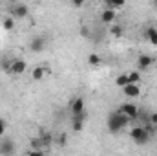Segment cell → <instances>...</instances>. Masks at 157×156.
Masks as SVG:
<instances>
[{
    "label": "cell",
    "instance_id": "obj_19",
    "mask_svg": "<svg viewBox=\"0 0 157 156\" xmlns=\"http://www.w3.org/2000/svg\"><path fill=\"white\" fill-rule=\"evenodd\" d=\"M124 4H126V0H110V2H108V7L117 9V7H122Z\"/></svg>",
    "mask_w": 157,
    "mask_h": 156
},
{
    "label": "cell",
    "instance_id": "obj_28",
    "mask_svg": "<svg viewBox=\"0 0 157 156\" xmlns=\"http://www.w3.org/2000/svg\"><path fill=\"white\" fill-rule=\"evenodd\" d=\"M104 2H106V4H108V2H110V0H104Z\"/></svg>",
    "mask_w": 157,
    "mask_h": 156
},
{
    "label": "cell",
    "instance_id": "obj_27",
    "mask_svg": "<svg viewBox=\"0 0 157 156\" xmlns=\"http://www.w3.org/2000/svg\"><path fill=\"white\" fill-rule=\"evenodd\" d=\"M152 6H154V7L157 9V0H152Z\"/></svg>",
    "mask_w": 157,
    "mask_h": 156
},
{
    "label": "cell",
    "instance_id": "obj_23",
    "mask_svg": "<svg viewBox=\"0 0 157 156\" xmlns=\"http://www.w3.org/2000/svg\"><path fill=\"white\" fill-rule=\"evenodd\" d=\"M80 35H82V37H90V28H88V26H82V28H80Z\"/></svg>",
    "mask_w": 157,
    "mask_h": 156
},
{
    "label": "cell",
    "instance_id": "obj_14",
    "mask_svg": "<svg viewBox=\"0 0 157 156\" xmlns=\"http://www.w3.org/2000/svg\"><path fill=\"white\" fill-rule=\"evenodd\" d=\"M128 83H130V79H128V74H121V76H117V79H115V84H117L119 88L126 86Z\"/></svg>",
    "mask_w": 157,
    "mask_h": 156
},
{
    "label": "cell",
    "instance_id": "obj_15",
    "mask_svg": "<svg viewBox=\"0 0 157 156\" xmlns=\"http://www.w3.org/2000/svg\"><path fill=\"white\" fill-rule=\"evenodd\" d=\"M44 72H46V70H44V66H37V68L31 72V77L35 79V81H40V79L44 77Z\"/></svg>",
    "mask_w": 157,
    "mask_h": 156
},
{
    "label": "cell",
    "instance_id": "obj_12",
    "mask_svg": "<svg viewBox=\"0 0 157 156\" xmlns=\"http://www.w3.org/2000/svg\"><path fill=\"white\" fill-rule=\"evenodd\" d=\"M146 39H148V42H152L154 46H157V28L150 26V28L146 30Z\"/></svg>",
    "mask_w": 157,
    "mask_h": 156
},
{
    "label": "cell",
    "instance_id": "obj_13",
    "mask_svg": "<svg viewBox=\"0 0 157 156\" xmlns=\"http://www.w3.org/2000/svg\"><path fill=\"white\" fill-rule=\"evenodd\" d=\"M31 147H33V151H37V154H40L42 153V147H44L42 138H33L31 140Z\"/></svg>",
    "mask_w": 157,
    "mask_h": 156
},
{
    "label": "cell",
    "instance_id": "obj_8",
    "mask_svg": "<svg viewBox=\"0 0 157 156\" xmlns=\"http://www.w3.org/2000/svg\"><path fill=\"white\" fill-rule=\"evenodd\" d=\"M46 48V39L44 37H33L31 42H29V50L31 51H35V53H39Z\"/></svg>",
    "mask_w": 157,
    "mask_h": 156
},
{
    "label": "cell",
    "instance_id": "obj_6",
    "mask_svg": "<svg viewBox=\"0 0 157 156\" xmlns=\"http://www.w3.org/2000/svg\"><path fill=\"white\" fill-rule=\"evenodd\" d=\"M26 68H28V64H26L24 59H15V61H11V74L20 76V74L26 72Z\"/></svg>",
    "mask_w": 157,
    "mask_h": 156
},
{
    "label": "cell",
    "instance_id": "obj_16",
    "mask_svg": "<svg viewBox=\"0 0 157 156\" xmlns=\"http://www.w3.org/2000/svg\"><path fill=\"white\" fill-rule=\"evenodd\" d=\"M128 79H130V83H141V70H133V72H130L128 74Z\"/></svg>",
    "mask_w": 157,
    "mask_h": 156
},
{
    "label": "cell",
    "instance_id": "obj_3",
    "mask_svg": "<svg viewBox=\"0 0 157 156\" xmlns=\"http://www.w3.org/2000/svg\"><path fill=\"white\" fill-rule=\"evenodd\" d=\"M119 110H121L124 116H128L130 119H137V116H139V109H137V105H133V103H122V105L119 107Z\"/></svg>",
    "mask_w": 157,
    "mask_h": 156
},
{
    "label": "cell",
    "instance_id": "obj_7",
    "mask_svg": "<svg viewBox=\"0 0 157 156\" xmlns=\"http://www.w3.org/2000/svg\"><path fill=\"white\" fill-rule=\"evenodd\" d=\"M70 110L73 116H78V114H84V99L82 97H75L70 105Z\"/></svg>",
    "mask_w": 157,
    "mask_h": 156
},
{
    "label": "cell",
    "instance_id": "obj_9",
    "mask_svg": "<svg viewBox=\"0 0 157 156\" xmlns=\"http://www.w3.org/2000/svg\"><path fill=\"white\" fill-rule=\"evenodd\" d=\"M11 11H13V17H17V18H26L28 13H29V9H28L26 4H17Z\"/></svg>",
    "mask_w": 157,
    "mask_h": 156
},
{
    "label": "cell",
    "instance_id": "obj_18",
    "mask_svg": "<svg viewBox=\"0 0 157 156\" xmlns=\"http://www.w3.org/2000/svg\"><path fill=\"white\" fill-rule=\"evenodd\" d=\"M88 63H90L91 66H99V64H101V57H99L97 53H91V55L88 57Z\"/></svg>",
    "mask_w": 157,
    "mask_h": 156
},
{
    "label": "cell",
    "instance_id": "obj_2",
    "mask_svg": "<svg viewBox=\"0 0 157 156\" xmlns=\"http://www.w3.org/2000/svg\"><path fill=\"white\" fill-rule=\"evenodd\" d=\"M130 136H132V140H133L135 143H139V145H144V143L150 140V132H148L146 127H133L132 132H130Z\"/></svg>",
    "mask_w": 157,
    "mask_h": 156
},
{
    "label": "cell",
    "instance_id": "obj_10",
    "mask_svg": "<svg viewBox=\"0 0 157 156\" xmlns=\"http://www.w3.org/2000/svg\"><path fill=\"white\" fill-rule=\"evenodd\" d=\"M113 20H115V9L113 7H108L101 13V22L102 24H112Z\"/></svg>",
    "mask_w": 157,
    "mask_h": 156
},
{
    "label": "cell",
    "instance_id": "obj_1",
    "mask_svg": "<svg viewBox=\"0 0 157 156\" xmlns=\"http://www.w3.org/2000/svg\"><path fill=\"white\" fill-rule=\"evenodd\" d=\"M132 119L128 116H124L121 110H115V112H112L110 116H108V121H106V125H108V130L110 132H113V134H117L121 132L128 123H130Z\"/></svg>",
    "mask_w": 157,
    "mask_h": 156
},
{
    "label": "cell",
    "instance_id": "obj_25",
    "mask_svg": "<svg viewBox=\"0 0 157 156\" xmlns=\"http://www.w3.org/2000/svg\"><path fill=\"white\" fill-rule=\"evenodd\" d=\"M84 2H86V0H71V4H73L75 7H82V6H84Z\"/></svg>",
    "mask_w": 157,
    "mask_h": 156
},
{
    "label": "cell",
    "instance_id": "obj_20",
    "mask_svg": "<svg viewBox=\"0 0 157 156\" xmlns=\"http://www.w3.org/2000/svg\"><path fill=\"white\" fill-rule=\"evenodd\" d=\"M40 138H42V143H44V145H49V143L53 142V136H51V134H48V132H44Z\"/></svg>",
    "mask_w": 157,
    "mask_h": 156
},
{
    "label": "cell",
    "instance_id": "obj_21",
    "mask_svg": "<svg viewBox=\"0 0 157 156\" xmlns=\"http://www.w3.org/2000/svg\"><path fill=\"white\" fill-rule=\"evenodd\" d=\"M122 33H124V31H122L121 26H113V28H112V35H115V37H122Z\"/></svg>",
    "mask_w": 157,
    "mask_h": 156
},
{
    "label": "cell",
    "instance_id": "obj_22",
    "mask_svg": "<svg viewBox=\"0 0 157 156\" xmlns=\"http://www.w3.org/2000/svg\"><path fill=\"white\" fill-rule=\"evenodd\" d=\"M57 143H59V145H66V143H68V136H66V134H60L59 140H57Z\"/></svg>",
    "mask_w": 157,
    "mask_h": 156
},
{
    "label": "cell",
    "instance_id": "obj_4",
    "mask_svg": "<svg viewBox=\"0 0 157 156\" xmlns=\"http://www.w3.org/2000/svg\"><path fill=\"white\" fill-rule=\"evenodd\" d=\"M154 63H155V59H154L152 55H139V59H137V70L144 72V70L152 68Z\"/></svg>",
    "mask_w": 157,
    "mask_h": 156
},
{
    "label": "cell",
    "instance_id": "obj_24",
    "mask_svg": "<svg viewBox=\"0 0 157 156\" xmlns=\"http://www.w3.org/2000/svg\"><path fill=\"white\" fill-rule=\"evenodd\" d=\"M6 134V121L0 117V136H4Z\"/></svg>",
    "mask_w": 157,
    "mask_h": 156
},
{
    "label": "cell",
    "instance_id": "obj_17",
    "mask_svg": "<svg viewBox=\"0 0 157 156\" xmlns=\"http://www.w3.org/2000/svg\"><path fill=\"white\" fill-rule=\"evenodd\" d=\"M2 28H4V30H7V31H9V30H13V28H15V20H13L11 17L4 18V20H2Z\"/></svg>",
    "mask_w": 157,
    "mask_h": 156
},
{
    "label": "cell",
    "instance_id": "obj_26",
    "mask_svg": "<svg viewBox=\"0 0 157 156\" xmlns=\"http://www.w3.org/2000/svg\"><path fill=\"white\" fill-rule=\"evenodd\" d=\"M150 123H154V125L157 127V112H154V114L150 116Z\"/></svg>",
    "mask_w": 157,
    "mask_h": 156
},
{
    "label": "cell",
    "instance_id": "obj_5",
    "mask_svg": "<svg viewBox=\"0 0 157 156\" xmlns=\"http://www.w3.org/2000/svg\"><path fill=\"white\" fill-rule=\"evenodd\" d=\"M122 94L126 97H139L141 96V88L137 83H128L126 86H122Z\"/></svg>",
    "mask_w": 157,
    "mask_h": 156
},
{
    "label": "cell",
    "instance_id": "obj_11",
    "mask_svg": "<svg viewBox=\"0 0 157 156\" xmlns=\"http://www.w3.org/2000/svg\"><path fill=\"white\" fill-rule=\"evenodd\" d=\"M0 153H2V154H13V153H15V145H13V142H11V140L2 142V143H0Z\"/></svg>",
    "mask_w": 157,
    "mask_h": 156
}]
</instances>
